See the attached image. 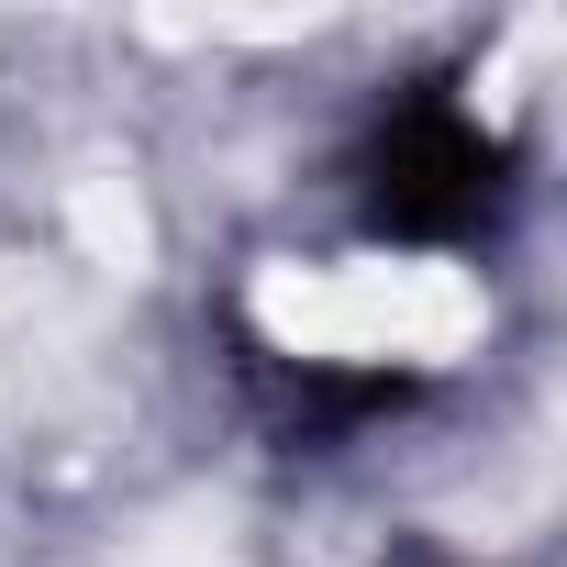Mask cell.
<instances>
[{"instance_id": "cell-1", "label": "cell", "mask_w": 567, "mask_h": 567, "mask_svg": "<svg viewBox=\"0 0 567 567\" xmlns=\"http://www.w3.org/2000/svg\"><path fill=\"white\" fill-rule=\"evenodd\" d=\"M256 323L301 357H456L478 334V290L434 256H357V267H267Z\"/></svg>"}, {"instance_id": "cell-2", "label": "cell", "mask_w": 567, "mask_h": 567, "mask_svg": "<svg viewBox=\"0 0 567 567\" xmlns=\"http://www.w3.org/2000/svg\"><path fill=\"white\" fill-rule=\"evenodd\" d=\"M68 234H79V256L112 267V278H145V256H156V223H145V200H134L123 167H90V178L68 189Z\"/></svg>"}, {"instance_id": "cell-3", "label": "cell", "mask_w": 567, "mask_h": 567, "mask_svg": "<svg viewBox=\"0 0 567 567\" xmlns=\"http://www.w3.org/2000/svg\"><path fill=\"white\" fill-rule=\"evenodd\" d=\"M223 556H234V523L223 512H178V523H156L134 545V567H223Z\"/></svg>"}, {"instance_id": "cell-4", "label": "cell", "mask_w": 567, "mask_h": 567, "mask_svg": "<svg viewBox=\"0 0 567 567\" xmlns=\"http://www.w3.org/2000/svg\"><path fill=\"white\" fill-rule=\"evenodd\" d=\"M23 301H34V290H23V267H0V323H23Z\"/></svg>"}]
</instances>
